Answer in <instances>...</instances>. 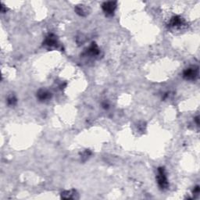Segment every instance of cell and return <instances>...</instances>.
<instances>
[{
    "label": "cell",
    "mask_w": 200,
    "mask_h": 200,
    "mask_svg": "<svg viewBox=\"0 0 200 200\" xmlns=\"http://www.w3.org/2000/svg\"><path fill=\"white\" fill-rule=\"evenodd\" d=\"M157 182L159 186L162 190H165L168 188V181L166 178V171L163 167H160L158 169V174H157Z\"/></svg>",
    "instance_id": "cell-1"
},
{
    "label": "cell",
    "mask_w": 200,
    "mask_h": 200,
    "mask_svg": "<svg viewBox=\"0 0 200 200\" xmlns=\"http://www.w3.org/2000/svg\"><path fill=\"white\" fill-rule=\"evenodd\" d=\"M183 24L182 20L178 16H175L173 19H171L170 20V26L172 27H179V26H181Z\"/></svg>",
    "instance_id": "cell-7"
},
{
    "label": "cell",
    "mask_w": 200,
    "mask_h": 200,
    "mask_svg": "<svg viewBox=\"0 0 200 200\" xmlns=\"http://www.w3.org/2000/svg\"><path fill=\"white\" fill-rule=\"evenodd\" d=\"M7 103H8L9 105L10 106H13L16 104V99L14 96H10V97L8 98V99H7Z\"/></svg>",
    "instance_id": "cell-9"
},
{
    "label": "cell",
    "mask_w": 200,
    "mask_h": 200,
    "mask_svg": "<svg viewBox=\"0 0 200 200\" xmlns=\"http://www.w3.org/2000/svg\"><path fill=\"white\" fill-rule=\"evenodd\" d=\"M45 44H46V46H55L57 45V41H56V38L54 35L52 34H50L46 38V41H45Z\"/></svg>",
    "instance_id": "cell-4"
},
{
    "label": "cell",
    "mask_w": 200,
    "mask_h": 200,
    "mask_svg": "<svg viewBox=\"0 0 200 200\" xmlns=\"http://www.w3.org/2000/svg\"><path fill=\"white\" fill-rule=\"evenodd\" d=\"M74 191H66V192H64V193H62V198L64 199H73L74 198L73 196H74Z\"/></svg>",
    "instance_id": "cell-8"
},
{
    "label": "cell",
    "mask_w": 200,
    "mask_h": 200,
    "mask_svg": "<svg viewBox=\"0 0 200 200\" xmlns=\"http://www.w3.org/2000/svg\"><path fill=\"white\" fill-rule=\"evenodd\" d=\"M117 7L116 2H104L103 5V10L106 15H113V13L115 11V9Z\"/></svg>",
    "instance_id": "cell-2"
},
{
    "label": "cell",
    "mask_w": 200,
    "mask_h": 200,
    "mask_svg": "<svg viewBox=\"0 0 200 200\" xmlns=\"http://www.w3.org/2000/svg\"><path fill=\"white\" fill-rule=\"evenodd\" d=\"M88 52L91 55H97L99 53V48H98L97 45L95 43H92L91 46L88 48Z\"/></svg>",
    "instance_id": "cell-6"
},
{
    "label": "cell",
    "mask_w": 200,
    "mask_h": 200,
    "mask_svg": "<svg viewBox=\"0 0 200 200\" xmlns=\"http://www.w3.org/2000/svg\"><path fill=\"white\" fill-rule=\"evenodd\" d=\"M38 99L41 100V101H45L46 99H50L51 97V95H50L49 92H48L46 90H40L38 92V95H37Z\"/></svg>",
    "instance_id": "cell-5"
},
{
    "label": "cell",
    "mask_w": 200,
    "mask_h": 200,
    "mask_svg": "<svg viewBox=\"0 0 200 200\" xmlns=\"http://www.w3.org/2000/svg\"><path fill=\"white\" fill-rule=\"evenodd\" d=\"M184 77L187 80H194L198 76V69L194 67L188 68L184 71Z\"/></svg>",
    "instance_id": "cell-3"
}]
</instances>
